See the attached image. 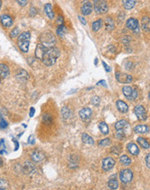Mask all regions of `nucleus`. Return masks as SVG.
Wrapping results in <instances>:
<instances>
[{"mask_svg": "<svg viewBox=\"0 0 150 190\" xmlns=\"http://www.w3.org/2000/svg\"><path fill=\"white\" fill-rule=\"evenodd\" d=\"M60 50L59 49H57L55 47H51L47 49L44 56L42 58V62L46 65V66H53L55 62H56L57 59L60 56Z\"/></svg>", "mask_w": 150, "mask_h": 190, "instance_id": "nucleus-1", "label": "nucleus"}, {"mask_svg": "<svg viewBox=\"0 0 150 190\" xmlns=\"http://www.w3.org/2000/svg\"><path fill=\"white\" fill-rule=\"evenodd\" d=\"M30 33L28 31L22 32L18 37V46L22 52L27 53L29 51V41H30Z\"/></svg>", "mask_w": 150, "mask_h": 190, "instance_id": "nucleus-2", "label": "nucleus"}, {"mask_svg": "<svg viewBox=\"0 0 150 190\" xmlns=\"http://www.w3.org/2000/svg\"><path fill=\"white\" fill-rule=\"evenodd\" d=\"M40 40H41V43L43 44L46 48H51L54 47L55 43V38L54 37L53 33L49 30L44 31L41 37H40Z\"/></svg>", "mask_w": 150, "mask_h": 190, "instance_id": "nucleus-3", "label": "nucleus"}, {"mask_svg": "<svg viewBox=\"0 0 150 190\" xmlns=\"http://www.w3.org/2000/svg\"><path fill=\"white\" fill-rule=\"evenodd\" d=\"M93 8L97 14H104L109 10L105 0H94Z\"/></svg>", "mask_w": 150, "mask_h": 190, "instance_id": "nucleus-4", "label": "nucleus"}, {"mask_svg": "<svg viewBox=\"0 0 150 190\" xmlns=\"http://www.w3.org/2000/svg\"><path fill=\"white\" fill-rule=\"evenodd\" d=\"M119 177L122 182L123 183H130L133 179V173L130 170H123L120 172Z\"/></svg>", "mask_w": 150, "mask_h": 190, "instance_id": "nucleus-5", "label": "nucleus"}, {"mask_svg": "<svg viewBox=\"0 0 150 190\" xmlns=\"http://www.w3.org/2000/svg\"><path fill=\"white\" fill-rule=\"evenodd\" d=\"M134 112H135V114L136 115L137 118L139 120H141V121L146 120L147 118H148L146 110H145V108L142 106H135V109H134Z\"/></svg>", "mask_w": 150, "mask_h": 190, "instance_id": "nucleus-6", "label": "nucleus"}, {"mask_svg": "<svg viewBox=\"0 0 150 190\" xmlns=\"http://www.w3.org/2000/svg\"><path fill=\"white\" fill-rule=\"evenodd\" d=\"M116 79L119 83H122V84L130 83L133 80V77L131 75L123 74V73H116Z\"/></svg>", "mask_w": 150, "mask_h": 190, "instance_id": "nucleus-7", "label": "nucleus"}, {"mask_svg": "<svg viewBox=\"0 0 150 190\" xmlns=\"http://www.w3.org/2000/svg\"><path fill=\"white\" fill-rule=\"evenodd\" d=\"M115 160L111 157H106L102 162V169L104 171H110L115 166Z\"/></svg>", "mask_w": 150, "mask_h": 190, "instance_id": "nucleus-8", "label": "nucleus"}, {"mask_svg": "<svg viewBox=\"0 0 150 190\" xmlns=\"http://www.w3.org/2000/svg\"><path fill=\"white\" fill-rule=\"evenodd\" d=\"M93 6L92 3L89 0H85L81 7V12L84 16H88L93 12Z\"/></svg>", "mask_w": 150, "mask_h": 190, "instance_id": "nucleus-9", "label": "nucleus"}, {"mask_svg": "<svg viewBox=\"0 0 150 190\" xmlns=\"http://www.w3.org/2000/svg\"><path fill=\"white\" fill-rule=\"evenodd\" d=\"M92 115H93V112L90 108L88 107H85V108H82L80 111H79V117L80 118L83 120V121H89L92 118Z\"/></svg>", "mask_w": 150, "mask_h": 190, "instance_id": "nucleus-10", "label": "nucleus"}, {"mask_svg": "<svg viewBox=\"0 0 150 190\" xmlns=\"http://www.w3.org/2000/svg\"><path fill=\"white\" fill-rule=\"evenodd\" d=\"M30 158L31 160L34 162V163H42L44 160H45V155L41 151H35L31 153L30 155Z\"/></svg>", "mask_w": 150, "mask_h": 190, "instance_id": "nucleus-11", "label": "nucleus"}, {"mask_svg": "<svg viewBox=\"0 0 150 190\" xmlns=\"http://www.w3.org/2000/svg\"><path fill=\"white\" fill-rule=\"evenodd\" d=\"M46 50H47V48L43 44L39 43V44H37V46H36V51H35V56L39 60H42Z\"/></svg>", "mask_w": 150, "mask_h": 190, "instance_id": "nucleus-12", "label": "nucleus"}, {"mask_svg": "<svg viewBox=\"0 0 150 190\" xmlns=\"http://www.w3.org/2000/svg\"><path fill=\"white\" fill-rule=\"evenodd\" d=\"M0 22L3 24L4 27L5 28H9L13 24V20L9 16V15H2L0 17Z\"/></svg>", "mask_w": 150, "mask_h": 190, "instance_id": "nucleus-13", "label": "nucleus"}, {"mask_svg": "<svg viewBox=\"0 0 150 190\" xmlns=\"http://www.w3.org/2000/svg\"><path fill=\"white\" fill-rule=\"evenodd\" d=\"M138 25H139L138 20L135 18H133L128 19L127 22H126V26H127V28L130 29V30H131L133 31H134L135 30H136L137 28H139Z\"/></svg>", "mask_w": 150, "mask_h": 190, "instance_id": "nucleus-14", "label": "nucleus"}, {"mask_svg": "<svg viewBox=\"0 0 150 190\" xmlns=\"http://www.w3.org/2000/svg\"><path fill=\"white\" fill-rule=\"evenodd\" d=\"M16 76H17V79L20 81H25L29 79V74L24 69H22V68H20L17 71Z\"/></svg>", "mask_w": 150, "mask_h": 190, "instance_id": "nucleus-15", "label": "nucleus"}, {"mask_svg": "<svg viewBox=\"0 0 150 190\" xmlns=\"http://www.w3.org/2000/svg\"><path fill=\"white\" fill-rule=\"evenodd\" d=\"M116 104V106H117V109H118L119 112H121L123 113H125L128 112L129 106H128V105L124 101H123V100H117Z\"/></svg>", "mask_w": 150, "mask_h": 190, "instance_id": "nucleus-16", "label": "nucleus"}, {"mask_svg": "<svg viewBox=\"0 0 150 190\" xmlns=\"http://www.w3.org/2000/svg\"><path fill=\"white\" fill-rule=\"evenodd\" d=\"M44 11H45V13L48 18L53 19L55 18V13H54L53 7H52L51 4H46L44 5Z\"/></svg>", "mask_w": 150, "mask_h": 190, "instance_id": "nucleus-17", "label": "nucleus"}, {"mask_svg": "<svg viewBox=\"0 0 150 190\" xmlns=\"http://www.w3.org/2000/svg\"><path fill=\"white\" fill-rule=\"evenodd\" d=\"M10 75V69L9 67L4 63L0 64V77L5 79L6 77H8Z\"/></svg>", "mask_w": 150, "mask_h": 190, "instance_id": "nucleus-18", "label": "nucleus"}, {"mask_svg": "<svg viewBox=\"0 0 150 190\" xmlns=\"http://www.w3.org/2000/svg\"><path fill=\"white\" fill-rule=\"evenodd\" d=\"M127 150H128V151L130 152L131 155H133V156H137V155L139 154V152H140V150H139L138 146H137L135 144H133V143L128 144V145H127Z\"/></svg>", "mask_w": 150, "mask_h": 190, "instance_id": "nucleus-19", "label": "nucleus"}, {"mask_svg": "<svg viewBox=\"0 0 150 190\" xmlns=\"http://www.w3.org/2000/svg\"><path fill=\"white\" fill-rule=\"evenodd\" d=\"M142 29L146 32H150V18H149V17L142 18Z\"/></svg>", "mask_w": 150, "mask_h": 190, "instance_id": "nucleus-20", "label": "nucleus"}, {"mask_svg": "<svg viewBox=\"0 0 150 190\" xmlns=\"http://www.w3.org/2000/svg\"><path fill=\"white\" fill-rule=\"evenodd\" d=\"M36 170L35 169V166L30 163V162H26L24 166H23V172L25 174H28V175H30V174H33Z\"/></svg>", "mask_w": 150, "mask_h": 190, "instance_id": "nucleus-21", "label": "nucleus"}, {"mask_svg": "<svg viewBox=\"0 0 150 190\" xmlns=\"http://www.w3.org/2000/svg\"><path fill=\"white\" fill-rule=\"evenodd\" d=\"M122 2L125 10H131L136 4V0H122Z\"/></svg>", "mask_w": 150, "mask_h": 190, "instance_id": "nucleus-22", "label": "nucleus"}, {"mask_svg": "<svg viewBox=\"0 0 150 190\" xmlns=\"http://www.w3.org/2000/svg\"><path fill=\"white\" fill-rule=\"evenodd\" d=\"M128 126H129V123L126 120H120V121L116 122V125H115V128H116V131L125 130Z\"/></svg>", "mask_w": 150, "mask_h": 190, "instance_id": "nucleus-23", "label": "nucleus"}, {"mask_svg": "<svg viewBox=\"0 0 150 190\" xmlns=\"http://www.w3.org/2000/svg\"><path fill=\"white\" fill-rule=\"evenodd\" d=\"M79 165V157L75 155H72L69 159V167L72 169L77 168Z\"/></svg>", "mask_w": 150, "mask_h": 190, "instance_id": "nucleus-24", "label": "nucleus"}, {"mask_svg": "<svg viewBox=\"0 0 150 190\" xmlns=\"http://www.w3.org/2000/svg\"><path fill=\"white\" fill-rule=\"evenodd\" d=\"M82 142H83L84 144H89V145H93V144H94L93 138L91 136H89V135H87V134H86V133H83V134H82Z\"/></svg>", "mask_w": 150, "mask_h": 190, "instance_id": "nucleus-25", "label": "nucleus"}, {"mask_svg": "<svg viewBox=\"0 0 150 190\" xmlns=\"http://www.w3.org/2000/svg\"><path fill=\"white\" fill-rule=\"evenodd\" d=\"M137 143L144 149H149L150 148V144L149 143V141L147 139H145L144 137H137Z\"/></svg>", "mask_w": 150, "mask_h": 190, "instance_id": "nucleus-26", "label": "nucleus"}, {"mask_svg": "<svg viewBox=\"0 0 150 190\" xmlns=\"http://www.w3.org/2000/svg\"><path fill=\"white\" fill-rule=\"evenodd\" d=\"M149 131V127L145 125H140L134 128V132L136 133H146Z\"/></svg>", "mask_w": 150, "mask_h": 190, "instance_id": "nucleus-27", "label": "nucleus"}, {"mask_svg": "<svg viewBox=\"0 0 150 190\" xmlns=\"http://www.w3.org/2000/svg\"><path fill=\"white\" fill-rule=\"evenodd\" d=\"M105 28H106V30H108V31H111L114 30L115 23H114V21L111 18H107L105 19Z\"/></svg>", "mask_w": 150, "mask_h": 190, "instance_id": "nucleus-28", "label": "nucleus"}, {"mask_svg": "<svg viewBox=\"0 0 150 190\" xmlns=\"http://www.w3.org/2000/svg\"><path fill=\"white\" fill-rule=\"evenodd\" d=\"M102 25H103V20L102 19H98V20H97V21H95V22L93 23L92 29H93V30L94 32L98 31L100 30V28L102 27Z\"/></svg>", "mask_w": 150, "mask_h": 190, "instance_id": "nucleus-29", "label": "nucleus"}, {"mask_svg": "<svg viewBox=\"0 0 150 190\" xmlns=\"http://www.w3.org/2000/svg\"><path fill=\"white\" fill-rule=\"evenodd\" d=\"M132 92H133V88H132L131 87H130V86H125V87H123V95H124L128 99H129L130 97L131 96Z\"/></svg>", "mask_w": 150, "mask_h": 190, "instance_id": "nucleus-30", "label": "nucleus"}, {"mask_svg": "<svg viewBox=\"0 0 150 190\" xmlns=\"http://www.w3.org/2000/svg\"><path fill=\"white\" fill-rule=\"evenodd\" d=\"M98 128H99L100 132L103 133L104 135H107L109 133V127H108L107 124L104 123V122H101L99 124V125H98Z\"/></svg>", "mask_w": 150, "mask_h": 190, "instance_id": "nucleus-31", "label": "nucleus"}, {"mask_svg": "<svg viewBox=\"0 0 150 190\" xmlns=\"http://www.w3.org/2000/svg\"><path fill=\"white\" fill-rule=\"evenodd\" d=\"M120 163H121L123 165H124V166H129V165H130V163H131V160H130V158L128 156L123 155V156H122L120 157Z\"/></svg>", "mask_w": 150, "mask_h": 190, "instance_id": "nucleus-32", "label": "nucleus"}, {"mask_svg": "<svg viewBox=\"0 0 150 190\" xmlns=\"http://www.w3.org/2000/svg\"><path fill=\"white\" fill-rule=\"evenodd\" d=\"M42 121L46 125H51L53 124V118L49 114H44L42 117Z\"/></svg>", "mask_w": 150, "mask_h": 190, "instance_id": "nucleus-33", "label": "nucleus"}, {"mask_svg": "<svg viewBox=\"0 0 150 190\" xmlns=\"http://www.w3.org/2000/svg\"><path fill=\"white\" fill-rule=\"evenodd\" d=\"M108 188L110 189H116L118 188V182L116 179H110L108 182Z\"/></svg>", "mask_w": 150, "mask_h": 190, "instance_id": "nucleus-34", "label": "nucleus"}, {"mask_svg": "<svg viewBox=\"0 0 150 190\" xmlns=\"http://www.w3.org/2000/svg\"><path fill=\"white\" fill-rule=\"evenodd\" d=\"M61 114H62V116H63L64 118L67 119L71 116V111H70V109L67 106H63L62 109H61Z\"/></svg>", "mask_w": 150, "mask_h": 190, "instance_id": "nucleus-35", "label": "nucleus"}, {"mask_svg": "<svg viewBox=\"0 0 150 190\" xmlns=\"http://www.w3.org/2000/svg\"><path fill=\"white\" fill-rule=\"evenodd\" d=\"M67 31V28H66L64 25H60L59 28L57 29L56 32H57V35H58L59 37H63L66 35Z\"/></svg>", "mask_w": 150, "mask_h": 190, "instance_id": "nucleus-36", "label": "nucleus"}, {"mask_svg": "<svg viewBox=\"0 0 150 190\" xmlns=\"http://www.w3.org/2000/svg\"><path fill=\"white\" fill-rule=\"evenodd\" d=\"M111 144V140L109 138H104L103 140H100L98 142V145L99 146H108Z\"/></svg>", "mask_w": 150, "mask_h": 190, "instance_id": "nucleus-37", "label": "nucleus"}, {"mask_svg": "<svg viewBox=\"0 0 150 190\" xmlns=\"http://www.w3.org/2000/svg\"><path fill=\"white\" fill-rule=\"evenodd\" d=\"M8 189V182L5 179H0V190Z\"/></svg>", "mask_w": 150, "mask_h": 190, "instance_id": "nucleus-38", "label": "nucleus"}, {"mask_svg": "<svg viewBox=\"0 0 150 190\" xmlns=\"http://www.w3.org/2000/svg\"><path fill=\"white\" fill-rule=\"evenodd\" d=\"M6 151L5 149V144H4V139H1L0 140V155L4 154Z\"/></svg>", "mask_w": 150, "mask_h": 190, "instance_id": "nucleus-39", "label": "nucleus"}, {"mask_svg": "<svg viewBox=\"0 0 150 190\" xmlns=\"http://www.w3.org/2000/svg\"><path fill=\"white\" fill-rule=\"evenodd\" d=\"M100 101H101V99H100V98L98 96H94V97H93L92 100H91V103L93 106H98L100 104Z\"/></svg>", "mask_w": 150, "mask_h": 190, "instance_id": "nucleus-40", "label": "nucleus"}, {"mask_svg": "<svg viewBox=\"0 0 150 190\" xmlns=\"http://www.w3.org/2000/svg\"><path fill=\"white\" fill-rule=\"evenodd\" d=\"M18 35H20V30H19V29L18 27H16V28H14L13 30L11 32V37L15 38L17 37Z\"/></svg>", "mask_w": 150, "mask_h": 190, "instance_id": "nucleus-41", "label": "nucleus"}, {"mask_svg": "<svg viewBox=\"0 0 150 190\" xmlns=\"http://www.w3.org/2000/svg\"><path fill=\"white\" fill-rule=\"evenodd\" d=\"M137 97H138V91H137L136 88H135V89H133L132 94L131 96L130 97L129 100H135V99H137Z\"/></svg>", "mask_w": 150, "mask_h": 190, "instance_id": "nucleus-42", "label": "nucleus"}, {"mask_svg": "<svg viewBox=\"0 0 150 190\" xmlns=\"http://www.w3.org/2000/svg\"><path fill=\"white\" fill-rule=\"evenodd\" d=\"M7 125H8L7 122L3 118L0 117V129H4L7 127Z\"/></svg>", "mask_w": 150, "mask_h": 190, "instance_id": "nucleus-43", "label": "nucleus"}, {"mask_svg": "<svg viewBox=\"0 0 150 190\" xmlns=\"http://www.w3.org/2000/svg\"><path fill=\"white\" fill-rule=\"evenodd\" d=\"M28 144H35V137L34 135H30L28 138Z\"/></svg>", "mask_w": 150, "mask_h": 190, "instance_id": "nucleus-44", "label": "nucleus"}, {"mask_svg": "<svg viewBox=\"0 0 150 190\" xmlns=\"http://www.w3.org/2000/svg\"><path fill=\"white\" fill-rule=\"evenodd\" d=\"M29 14H30L31 17H35V16L37 14V11H36V10L35 7H31V8H30V10H29Z\"/></svg>", "mask_w": 150, "mask_h": 190, "instance_id": "nucleus-45", "label": "nucleus"}, {"mask_svg": "<svg viewBox=\"0 0 150 190\" xmlns=\"http://www.w3.org/2000/svg\"><path fill=\"white\" fill-rule=\"evenodd\" d=\"M17 2H18V4L20 6L23 7V6H25L27 4L28 0H17Z\"/></svg>", "mask_w": 150, "mask_h": 190, "instance_id": "nucleus-46", "label": "nucleus"}, {"mask_svg": "<svg viewBox=\"0 0 150 190\" xmlns=\"http://www.w3.org/2000/svg\"><path fill=\"white\" fill-rule=\"evenodd\" d=\"M145 161H146V164H147L148 168H149L150 169V153L149 154H148V155L146 156Z\"/></svg>", "mask_w": 150, "mask_h": 190, "instance_id": "nucleus-47", "label": "nucleus"}, {"mask_svg": "<svg viewBox=\"0 0 150 190\" xmlns=\"http://www.w3.org/2000/svg\"><path fill=\"white\" fill-rule=\"evenodd\" d=\"M63 20H64V19H63V17L59 16L58 18H57V23H58L59 25H63V23H64V21H63Z\"/></svg>", "mask_w": 150, "mask_h": 190, "instance_id": "nucleus-48", "label": "nucleus"}, {"mask_svg": "<svg viewBox=\"0 0 150 190\" xmlns=\"http://www.w3.org/2000/svg\"><path fill=\"white\" fill-rule=\"evenodd\" d=\"M103 66L104 67V69H105L106 72H110V71H111V68H110L104 61H103Z\"/></svg>", "mask_w": 150, "mask_h": 190, "instance_id": "nucleus-49", "label": "nucleus"}, {"mask_svg": "<svg viewBox=\"0 0 150 190\" xmlns=\"http://www.w3.org/2000/svg\"><path fill=\"white\" fill-rule=\"evenodd\" d=\"M34 114H35V108H34V107H31V108H30V113H29V117L32 118V117L34 116Z\"/></svg>", "mask_w": 150, "mask_h": 190, "instance_id": "nucleus-50", "label": "nucleus"}, {"mask_svg": "<svg viewBox=\"0 0 150 190\" xmlns=\"http://www.w3.org/2000/svg\"><path fill=\"white\" fill-rule=\"evenodd\" d=\"M79 19L80 20V22H81V23H82L84 25H86V19L84 18H82L81 16H79Z\"/></svg>", "mask_w": 150, "mask_h": 190, "instance_id": "nucleus-51", "label": "nucleus"}, {"mask_svg": "<svg viewBox=\"0 0 150 190\" xmlns=\"http://www.w3.org/2000/svg\"><path fill=\"white\" fill-rule=\"evenodd\" d=\"M12 141H13V142L15 143V144H16V148H15V151H18V145H19L18 142L17 140H15V139H12Z\"/></svg>", "mask_w": 150, "mask_h": 190, "instance_id": "nucleus-52", "label": "nucleus"}, {"mask_svg": "<svg viewBox=\"0 0 150 190\" xmlns=\"http://www.w3.org/2000/svg\"><path fill=\"white\" fill-rule=\"evenodd\" d=\"M97 85H104V86L106 87V85H105V80H101V81H99V82L97 83Z\"/></svg>", "mask_w": 150, "mask_h": 190, "instance_id": "nucleus-53", "label": "nucleus"}, {"mask_svg": "<svg viewBox=\"0 0 150 190\" xmlns=\"http://www.w3.org/2000/svg\"><path fill=\"white\" fill-rule=\"evenodd\" d=\"M1 5H2V3H1V0H0V10H1Z\"/></svg>", "mask_w": 150, "mask_h": 190, "instance_id": "nucleus-54", "label": "nucleus"}, {"mask_svg": "<svg viewBox=\"0 0 150 190\" xmlns=\"http://www.w3.org/2000/svg\"><path fill=\"white\" fill-rule=\"evenodd\" d=\"M149 99H150V93H149Z\"/></svg>", "mask_w": 150, "mask_h": 190, "instance_id": "nucleus-55", "label": "nucleus"}, {"mask_svg": "<svg viewBox=\"0 0 150 190\" xmlns=\"http://www.w3.org/2000/svg\"><path fill=\"white\" fill-rule=\"evenodd\" d=\"M0 83H1V78H0Z\"/></svg>", "mask_w": 150, "mask_h": 190, "instance_id": "nucleus-56", "label": "nucleus"}]
</instances>
